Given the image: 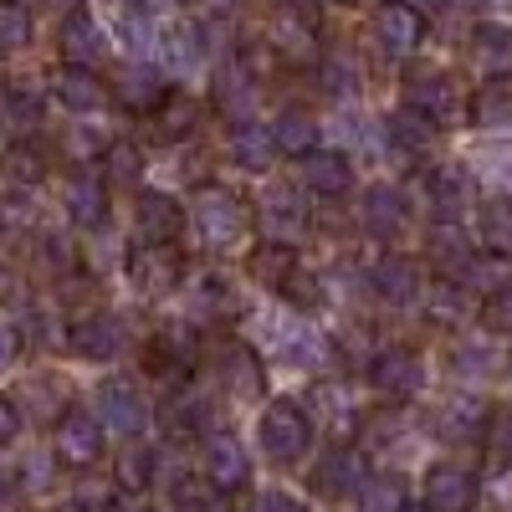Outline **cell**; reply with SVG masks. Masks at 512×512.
Returning a JSON list of instances; mask_svg holds the SVG:
<instances>
[{
  "mask_svg": "<svg viewBox=\"0 0 512 512\" xmlns=\"http://www.w3.org/2000/svg\"><path fill=\"white\" fill-rule=\"evenodd\" d=\"M359 512H405V482L400 477H369L359 492Z\"/></svg>",
  "mask_w": 512,
  "mask_h": 512,
  "instance_id": "38",
  "label": "cell"
},
{
  "mask_svg": "<svg viewBox=\"0 0 512 512\" xmlns=\"http://www.w3.org/2000/svg\"><path fill=\"white\" fill-rule=\"evenodd\" d=\"M16 436H21V410L0 395V446H11Z\"/></svg>",
  "mask_w": 512,
  "mask_h": 512,
  "instance_id": "52",
  "label": "cell"
},
{
  "mask_svg": "<svg viewBox=\"0 0 512 512\" xmlns=\"http://www.w3.org/2000/svg\"><path fill=\"white\" fill-rule=\"evenodd\" d=\"M195 359H200V338L185 323H164L144 344V369L164 384H185L195 374Z\"/></svg>",
  "mask_w": 512,
  "mask_h": 512,
  "instance_id": "5",
  "label": "cell"
},
{
  "mask_svg": "<svg viewBox=\"0 0 512 512\" xmlns=\"http://www.w3.org/2000/svg\"><path fill=\"white\" fill-rule=\"evenodd\" d=\"M6 108H11V118H26V123L41 118V98H36V93H21V88L6 93Z\"/></svg>",
  "mask_w": 512,
  "mask_h": 512,
  "instance_id": "49",
  "label": "cell"
},
{
  "mask_svg": "<svg viewBox=\"0 0 512 512\" xmlns=\"http://www.w3.org/2000/svg\"><path fill=\"white\" fill-rule=\"evenodd\" d=\"M113 477H118L123 492H144V487L154 482V451H149V446H123Z\"/></svg>",
  "mask_w": 512,
  "mask_h": 512,
  "instance_id": "37",
  "label": "cell"
},
{
  "mask_svg": "<svg viewBox=\"0 0 512 512\" xmlns=\"http://www.w3.org/2000/svg\"><path fill=\"white\" fill-rule=\"evenodd\" d=\"M369 390L390 405H410L425 390V359L410 344H390L369 359Z\"/></svg>",
  "mask_w": 512,
  "mask_h": 512,
  "instance_id": "3",
  "label": "cell"
},
{
  "mask_svg": "<svg viewBox=\"0 0 512 512\" xmlns=\"http://www.w3.org/2000/svg\"><path fill=\"white\" fill-rule=\"evenodd\" d=\"M16 354H21V338H16V328L0 323V374H6V369L16 364Z\"/></svg>",
  "mask_w": 512,
  "mask_h": 512,
  "instance_id": "53",
  "label": "cell"
},
{
  "mask_svg": "<svg viewBox=\"0 0 512 512\" xmlns=\"http://www.w3.org/2000/svg\"><path fill=\"white\" fill-rule=\"evenodd\" d=\"M98 410H103V425L118 436H139L144 420H149V405H144V390L134 379H103L98 384Z\"/></svg>",
  "mask_w": 512,
  "mask_h": 512,
  "instance_id": "11",
  "label": "cell"
},
{
  "mask_svg": "<svg viewBox=\"0 0 512 512\" xmlns=\"http://www.w3.org/2000/svg\"><path fill=\"white\" fill-rule=\"evenodd\" d=\"M164 52H169V67H195L200 62V26H175L164 36Z\"/></svg>",
  "mask_w": 512,
  "mask_h": 512,
  "instance_id": "44",
  "label": "cell"
},
{
  "mask_svg": "<svg viewBox=\"0 0 512 512\" xmlns=\"http://www.w3.org/2000/svg\"><path fill=\"white\" fill-rule=\"evenodd\" d=\"M6 292H11V272H6V267H0V297H6Z\"/></svg>",
  "mask_w": 512,
  "mask_h": 512,
  "instance_id": "58",
  "label": "cell"
},
{
  "mask_svg": "<svg viewBox=\"0 0 512 512\" xmlns=\"http://www.w3.org/2000/svg\"><path fill=\"white\" fill-rule=\"evenodd\" d=\"M384 134H390V144H400L405 154H420V149H431V139H436V123L405 103L390 123H384Z\"/></svg>",
  "mask_w": 512,
  "mask_h": 512,
  "instance_id": "33",
  "label": "cell"
},
{
  "mask_svg": "<svg viewBox=\"0 0 512 512\" xmlns=\"http://www.w3.org/2000/svg\"><path fill=\"white\" fill-rule=\"evenodd\" d=\"M62 205L77 226H103L108 221V175H98V169H72L62 180Z\"/></svg>",
  "mask_w": 512,
  "mask_h": 512,
  "instance_id": "14",
  "label": "cell"
},
{
  "mask_svg": "<svg viewBox=\"0 0 512 512\" xmlns=\"http://www.w3.org/2000/svg\"><path fill=\"white\" fill-rule=\"evenodd\" d=\"M200 6H205V11H231L236 0H200Z\"/></svg>",
  "mask_w": 512,
  "mask_h": 512,
  "instance_id": "56",
  "label": "cell"
},
{
  "mask_svg": "<svg viewBox=\"0 0 512 512\" xmlns=\"http://www.w3.org/2000/svg\"><path fill=\"white\" fill-rule=\"evenodd\" d=\"M57 47H62V62L98 67V62L108 57V31H103L88 11H77V16H62V26H57Z\"/></svg>",
  "mask_w": 512,
  "mask_h": 512,
  "instance_id": "21",
  "label": "cell"
},
{
  "mask_svg": "<svg viewBox=\"0 0 512 512\" xmlns=\"http://www.w3.org/2000/svg\"><path fill=\"white\" fill-rule=\"evenodd\" d=\"M154 139H164V144H175V139H185L190 134V128H195V118H200V108L190 103V98H175V93H169L154 113Z\"/></svg>",
  "mask_w": 512,
  "mask_h": 512,
  "instance_id": "34",
  "label": "cell"
},
{
  "mask_svg": "<svg viewBox=\"0 0 512 512\" xmlns=\"http://www.w3.org/2000/svg\"><path fill=\"white\" fill-rule=\"evenodd\" d=\"M103 175H108V185H139L144 180V149L128 144V139L108 144L103 149Z\"/></svg>",
  "mask_w": 512,
  "mask_h": 512,
  "instance_id": "36",
  "label": "cell"
},
{
  "mask_svg": "<svg viewBox=\"0 0 512 512\" xmlns=\"http://www.w3.org/2000/svg\"><path fill=\"white\" fill-rule=\"evenodd\" d=\"M405 103H410L415 113H425L436 128H456L461 118H472V103H466L461 82H456L451 72H420V77H410Z\"/></svg>",
  "mask_w": 512,
  "mask_h": 512,
  "instance_id": "4",
  "label": "cell"
},
{
  "mask_svg": "<svg viewBox=\"0 0 512 512\" xmlns=\"http://www.w3.org/2000/svg\"><path fill=\"white\" fill-rule=\"evenodd\" d=\"M72 349H77L82 359H118V349H123V323H118L113 313H98V318H88V323H77V328H72Z\"/></svg>",
  "mask_w": 512,
  "mask_h": 512,
  "instance_id": "28",
  "label": "cell"
},
{
  "mask_svg": "<svg viewBox=\"0 0 512 512\" xmlns=\"http://www.w3.org/2000/svg\"><path fill=\"white\" fill-rule=\"evenodd\" d=\"M159 420H164V431L169 436H200V425H205V405L200 400H169L164 410H159Z\"/></svg>",
  "mask_w": 512,
  "mask_h": 512,
  "instance_id": "42",
  "label": "cell"
},
{
  "mask_svg": "<svg viewBox=\"0 0 512 512\" xmlns=\"http://www.w3.org/2000/svg\"><path fill=\"white\" fill-rule=\"evenodd\" d=\"M472 123L477 128H512V72H492L472 93Z\"/></svg>",
  "mask_w": 512,
  "mask_h": 512,
  "instance_id": "27",
  "label": "cell"
},
{
  "mask_svg": "<svg viewBox=\"0 0 512 512\" xmlns=\"http://www.w3.org/2000/svg\"><path fill=\"white\" fill-rule=\"evenodd\" d=\"M251 512H308V507L297 502V497H287V492H262Z\"/></svg>",
  "mask_w": 512,
  "mask_h": 512,
  "instance_id": "51",
  "label": "cell"
},
{
  "mask_svg": "<svg viewBox=\"0 0 512 512\" xmlns=\"http://www.w3.org/2000/svg\"><path fill=\"white\" fill-rule=\"evenodd\" d=\"M52 451L67 466H93L103 456V420L93 410H67L52 431Z\"/></svg>",
  "mask_w": 512,
  "mask_h": 512,
  "instance_id": "10",
  "label": "cell"
},
{
  "mask_svg": "<svg viewBox=\"0 0 512 512\" xmlns=\"http://www.w3.org/2000/svg\"><path fill=\"white\" fill-rule=\"evenodd\" d=\"M415 6H446V0H415Z\"/></svg>",
  "mask_w": 512,
  "mask_h": 512,
  "instance_id": "60",
  "label": "cell"
},
{
  "mask_svg": "<svg viewBox=\"0 0 512 512\" xmlns=\"http://www.w3.org/2000/svg\"><path fill=\"white\" fill-rule=\"evenodd\" d=\"M472 6H487V11H497V6H512V0H472Z\"/></svg>",
  "mask_w": 512,
  "mask_h": 512,
  "instance_id": "57",
  "label": "cell"
},
{
  "mask_svg": "<svg viewBox=\"0 0 512 512\" xmlns=\"http://www.w3.org/2000/svg\"><path fill=\"white\" fill-rule=\"evenodd\" d=\"M31 41V11L21 0H0V52H21Z\"/></svg>",
  "mask_w": 512,
  "mask_h": 512,
  "instance_id": "41",
  "label": "cell"
},
{
  "mask_svg": "<svg viewBox=\"0 0 512 512\" xmlns=\"http://www.w3.org/2000/svg\"><path fill=\"white\" fill-rule=\"evenodd\" d=\"M318 77H323V88H328V93H354L359 82H364V72H359V62H354L349 52H323Z\"/></svg>",
  "mask_w": 512,
  "mask_h": 512,
  "instance_id": "39",
  "label": "cell"
},
{
  "mask_svg": "<svg viewBox=\"0 0 512 512\" xmlns=\"http://www.w3.org/2000/svg\"><path fill=\"white\" fill-rule=\"evenodd\" d=\"M487 405L482 400H472V395H456V400H446L441 410H436V431L441 436H451V441H472V436H482L487 431Z\"/></svg>",
  "mask_w": 512,
  "mask_h": 512,
  "instance_id": "30",
  "label": "cell"
},
{
  "mask_svg": "<svg viewBox=\"0 0 512 512\" xmlns=\"http://www.w3.org/2000/svg\"><path fill=\"white\" fill-rule=\"evenodd\" d=\"M113 98H118L128 113H144V118H149V113L169 98V82H164L159 67L128 62V67H118V77H113Z\"/></svg>",
  "mask_w": 512,
  "mask_h": 512,
  "instance_id": "19",
  "label": "cell"
},
{
  "mask_svg": "<svg viewBox=\"0 0 512 512\" xmlns=\"http://www.w3.org/2000/svg\"><path fill=\"white\" fill-rule=\"evenodd\" d=\"M272 139H277V154L303 159L308 149H318V118L308 108H282L272 118Z\"/></svg>",
  "mask_w": 512,
  "mask_h": 512,
  "instance_id": "29",
  "label": "cell"
},
{
  "mask_svg": "<svg viewBox=\"0 0 512 512\" xmlns=\"http://www.w3.org/2000/svg\"><path fill=\"white\" fill-rule=\"evenodd\" d=\"M52 461H57V456H52ZM52 461H47V456H36V461H26V477H21V482H26V487H41V482L52 477Z\"/></svg>",
  "mask_w": 512,
  "mask_h": 512,
  "instance_id": "54",
  "label": "cell"
},
{
  "mask_svg": "<svg viewBox=\"0 0 512 512\" xmlns=\"http://www.w3.org/2000/svg\"><path fill=\"white\" fill-rule=\"evenodd\" d=\"M246 272H251V282L256 287H267V292H282L287 282H292V272H297V251H292V241H262L251 251V262H246Z\"/></svg>",
  "mask_w": 512,
  "mask_h": 512,
  "instance_id": "26",
  "label": "cell"
},
{
  "mask_svg": "<svg viewBox=\"0 0 512 512\" xmlns=\"http://www.w3.org/2000/svg\"><path fill=\"white\" fill-rule=\"evenodd\" d=\"M256 82H262V77H256V72H251L241 57H231V62H226V72H221V82H216V103H221V113H226L231 123L251 118V108H256V93H262Z\"/></svg>",
  "mask_w": 512,
  "mask_h": 512,
  "instance_id": "24",
  "label": "cell"
},
{
  "mask_svg": "<svg viewBox=\"0 0 512 512\" xmlns=\"http://www.w3.org/2000/svg\"><path fill=\"white\" fill-rule=\"evenodd\" d=\"M41 11H52V16H77L82 11V0H36Z\"/></svg>",
  "mask_w": 512,
  "mask_h": 512,
  "instance_id": "55",
  "label": "cell"
},
{
  "mask_svg": "<svg viewBox=\"0 0 512 512\" xmlns=\"http://www.w3.org/2000/svg\"><path fill=\"white\" fill-rule=\"evenodd\" d=\"M477 241L487 256H512V200H487L477 210Z\"/></svg>",
  "mask_w": 512,
  "mask_h": 512,
  "instance_id": "31",
  "label": "cell"
},
{
  "mask_svg": "<svg viewBox=\"0 0 512 512\" xmlns=\"http://www.w3.org/2000/svg\"><path fill=\"white\" fill-rule=\"evenodd\" d=\"M52 98L72 113H93L113 98V82L98 77V67H77V62H62L52 72Z\"/></svg>",
  "mask_w": 512,
  "mask_h": 512,
  "instance_id": "13",
  "label": "cell"
},
{
  "mask_svg": "<svg viewBox=\"0 0 512 512\" xmlns=\"http://www.w3.org/2000/svg\"><path fill=\"white\" fill-rule=\"evenodd\" d=\"M185 251L175 241H139L128 251V277L139 292H175L185 282Z\"/></svg>",
  "mask_w": 512,
  "mask_h": 512,
  "instance_id": "6",
  "label": "cell"
},
{
  "mask_svg": "<svg viewBox=\"0 0 512 512\" xmlns=\"http://www.w3.org/2000/svg\"><path fill=\"white\" fill-rule=\"evenodd\" d=\"M477 492H482L477 477L466 472V466H456V461H436L431 472L420 477V497H425L431 512H472Z\"/></svg>",
  "mask_w": 512,
  "mask_h": 512,
  "instance_id": "9",
  "label": "cell"
},
{
  "mask_svg": "<svg viewBox=\"0 0 512 512\" xmlns=\"http://www.w3.org/2000/svg\"><path fill=\"white\" fill-rule=\"evenodd\" d=\"M482 323L492 333H512V282H497L482 303Z\"/></svg>",
  "mask_w": 512,
  "mask_h": 512,
  "instance_id": "47",
  "label": "cell"
},
{
  "mask_svg": "<svg viewBox=\"0 0 512 512\" xmlns=\"http://www.w3.org/2000/svg\"><path fill=\"white\" fill-rule=\"evenodd\" d=\"M318 405H328V425H333V436H338V441H344L354 425H359V405L349 400L344 384H323V390H318Z\"/></svg>",
  "mask_w": 512,
  "mask_h": 512,
  "instance_id": "40",
  "label": "cell"
},
{
  "mask_svg": "<svg viewBox=\"0 0 512 512\" xmlns=\"http://www.w3.org/2000/svg\"><path fill=\"white\" fill-rule=\"evenodd\" d=\"M431 251H436V262H446V267H456V272H466V262H472V251H466V236H461L456 221H441V226L431 231Z\"/></svg>",
  "mask_w": 512,
  "mask_h": 512,
  "instance_id": "43",
  "label": "cell"
},
{
  "mask_svg": "<svg viewBox=\"0 0 512 512\" xmlns=\"http://www.w3.org/2000/svg\"><path fill=\"white\" fill-rule=\"evenodd\" d=\"M6 175L11 180H41V175H47V154H41L36 144H16L6 154Z\"/></svg>",
  "mask_w": 512,
  "mask_h": 512,
  "instance_id": "48",
  "label": "cell"
},
{
  "mask_svg": "<svg viewBox=\"0 0 512 512\" xmlns=\"http://www.w3.org/2000/svg\"><path fill=\"white\" fill-rule=\"evenodd\" d=\"M369 482L364 472V456L354 446H333L318 466H313V492H323L328 502H344V497H359Z\"/></svg>",
  "mask_w": 512,
  "mask_h": 512,
  "instance_id": "12",
  "label": "cell"
},
{
  "mask_svg": "<svg viewBox=\"0 0 512 512\" xmlns=\"http://www.w3.org/2000/svg\"><path fill=\"white\" fill-rule=\"evenodd\" d=\"M226 154L231 164H241L246 175H267V164L277 154V139H272V123H256V118H241L231 134H226Z\"/></svg>",
  "mask_w": 512,
  "mask_h": 512,
  "instance_id": "22",
  "label": "cell"
},
{
  "mask_svg": "<svg viewBox=\"0 0 512 512\" xmlns=\"http://www.w3.org/2000/svg\"><path fill=\"white\" fill-rule=\"evenodd\" d=\"M195 231L210 251H226V246H241L246 231H251V216H246V200L221 190V185H205L195 195Z\"/></svg>",
  "mask_w": 512,
  "mask_h": 512,
  "instance_id": "2",
  "label": "cell"
},
{
  "mask_svg": "<svg viewBox=\"0 0 512 512\" xmlns=\"http://www.w3.org/2000/svg\"><path fill=\"white\" fill-rule=\"evenodd\" d=\"M472 62L492 72H512V31L507 26H477L472 31Z\"/></svg>",
  "mask_w": 512,
  "mask_h": 512,
  "instance_id": "32",
  "label": "cell"
},
{
  "mask_svg": "<svg viewBox=\"0 0 512 512\" xmlns=\"http://www.w3.org/2000/svg\"><path fill=\"white\" fill-rule=\"evenodd\" d=\"M374 41L379 52L390 62H405L425 47V16L420 6H410V0H384V6L374 11Z\"/></svg>",
  "mask_w": 512,
  "mask_h": 512,
  "instance_id": "7",
  "label": "cell"
},
{
  "mask_svg": "<svg viewBox=\"0 0 512 512\" xmlns=\"http://www.w3.org/2000/svg\"><path fill=\"white\" fill-rule=\"evenodd\" d=\"M405 512H410V507H405ZM425 512H431V507H425Z\"/></svg>",
  "mask_w": 512,
  "mask_h": 512,
  "instance_id": "62",
  "label": "cell"
},
{
  "mask_svg": "<svg viewBox=\"0 0 512 512\" xmlns=\"http://www.w3.org/2000/svg\"><path fill=\"white\" fill-rule=\"evenodd\" d=\"M369 287L384 297V303L405 308V303H415V297L425 292V272H420V262H415V256H400V251H390V256H379V262H374V272H369Z\"/></svg>",
  "mask_w": 512,
  "mask_h": 512,
  "instance_id": "17",
  "label": "cell"
},
{
  "mask_svg": "<svg viewBox=\"0 0 512 512\" xmlns=\"http://www.w3.org/2000/svg\"><path fill=\"white\" fill-rule=\"evenodd\" d=\"M297 180H303V190H313L323 200H338V195H349V185H354V164H349V154H338V149H308L303 164H297Z\"/></svg>",
  "mask_w": 512,
  "mask_h": 512,
  "instance_id": "16",
  "label": "cell"
},
{
  "mask_svg": "<svg viewBox=\"0 0 512 512\" xmlns=\"http://www.w3.org/2000/svg\"><path fill=\"white\" fill-rule=\"evenodd\" d=\"M262 216H267V226H272V231H282L277 241H292L297 231L308 226V210L292 200V190H267V200H262Z\"/></svg>",
  "mask_w": 512,
  "mask_h": 512,
  "instance_id": "35",
  "label": "cell"
},
{
  "mask_svg": "<svg viewBox=\"0 0 512 512\" xmlns=\"http://www.w3.org/2000/svg\"><path fill=\"white\" fill-rule=\"evenodd\" d=\"M205 477L216 482V492H226V497L251 487V456L241 451V441L231 431H216L205 441Z\"/></svg>",
  "mask_w": 512,
  "mask_h": 512,
  "instance_id": "15",
  "label": "cell"
},
{
  "mask_svg": "<svg viewBox=\"0 0 512 512\" xmlns=\"http://www.w3.org/2000/svg\"><path fill=\"white\" fill-rule=\"evenodd\" d=\"M262 41H267L282 62H313V57H318V21H313L308 6H292V0H287V6L272 11Z\"/></svg>",
  "mask_w": 512,
  "mask_h": 512,
  "instance_id": "8",
  "label": "cell"
},
{
  "mask_svg": "<svg viewBox=\"0 0 512 512\" xmlns=\"http://www.w3.org/2000/svg\"><path fill=\"white\" fill-rule=\"evenodd\" d=\"M169 497H175V507H180V512H205L221 492H216V482H210V477H205V482H200V477H180Z\"/></svg>",
  "mask_w": 512,
  "mask_h": 512,
  "instance_id": "45",
  "label": "cell"
},
{
  "mask_svg": "<svg viewBox=\"0 0 512 512\" xmlns=\"http://www.w3.org/2000/svg\"><path fill=\"white\" fill-rule=\"evenodd\" d=\"M221 384H226L231 400H262V390H267V364H262V354L246 349V344H231V349H226V364H221Z\"/></svg>",
  "mask_w": 512,
  "mask_h": 512,
  "instance_id": "23",
  "label": "cell"
},
{
  "mask_svg": "<svg viewBox=\"0 0 512 512\" xmlns=\"http://www.w3.org/2000/svg\"><path fill=\"white\" fill-rule=\"evenodd\" d=\"M359 216H364V231H369L374 241H400V231H405V221H410V195L395 190V185H369Z\"/></svg>",
  "mask_w": 512,
  "mask_h": 512,
  "instance_id": "18",
  "label": "cell"
},
{
  "mask_svg": "<svg viewBox=\"0 0 512 512\" xmlns=\"http://www.w3.org/2000/svg\"><path fill=\"white\" fill-rule=\"evenodd\" d=\"M425 200H431V210H441V216L451 221L456 210L472 205V169H461V164H441L425 175Z\"/></svg>",
  "mask_w": 512,
  "mask_h": 512,
  "instance_id": "25",
  "label": "cell"
},
{
  "mask_svg": "<svg viewBox=\"0 0 512 512\" xmlns=\"http://www.w3.org/2000/svg\"><path fill=\"white\" fill-rule=\"evenodd\" d=\"M62 512H88V507H62Z\"/></svg>",
  "mask_w": 512,
  "mask_h": 512,
  "instance_id": "61",
  "label": "cell"
},
{
  "mask_svg": "<svg viewBox=\"0 0 512 512\" xmlns=\"http://www.w3.org/2000/svg\"><path fill=\"white\" fill-rule=\"evenodd\" d=\"M21 497H26V482L0 472V512H21Z\"/></svg>",
  "mask_w": 512,
  "mask_h": 512,
  "instance_id": "50",
  "label": "cell"
},
{
  "mask_svg": "<svg viewBox=\"0 0 512 512\" xmlns=\"http://www.w3.org/2000/svg\"><path fill=\"white\" fill-rule=\"evenodd\" d=\"M256 441H262L267 461H277V466L303 461L313 446V415H303L297 400H267L262 420H256Z\"/></svg>",
  "mask_w": 512,
  "mask_h": 512,
  "instance_id": "1",
  "label": "cell"
},
{
  "mask_svg": "<svg viewBox=\"0 0 512 512\" xmlns=\"http://www.w3.org/2000/svg\"><path fill=\"white\" fill-rule=\"evenodd\" d=\"M205 512H226V492H221V497H216V502H210V507H205Z\"/></svg>",
  "mask_w": 512,
  "mask_h": 512,
  "instance_id": "59",
  "label": "cell"
},
{
  "mask_svg": "<svg viewBox=\"0 0 512 512\" xmlns=\"http://www.w3.org/2000/svg\"><path fill=\"white\" fill-rule=\"evenodd\" d=\"M482 446L492 451V461H512V410H492L487 415V431H482Z\"/></svg>",
  "mask_w": 512,
  "mask_h": 512,
  "instance_id": "46",
  "label": "cell"
},
{
  "mask_svg": "<svg viewBox=\"0 0 512 512\" xmlns=\"http://www.w3.org/2000/svg\"><path fill=\"white\" fill-rule=\"evenodd\" d=\"M134 231H139V241H180L185 205L164 190H144L139 205H134Z\"/></svg>",
  "mask_w": 512,
  "mask_h": 512,
  "instance_id": "20",
  "label": "cell"
}]
</instances>
